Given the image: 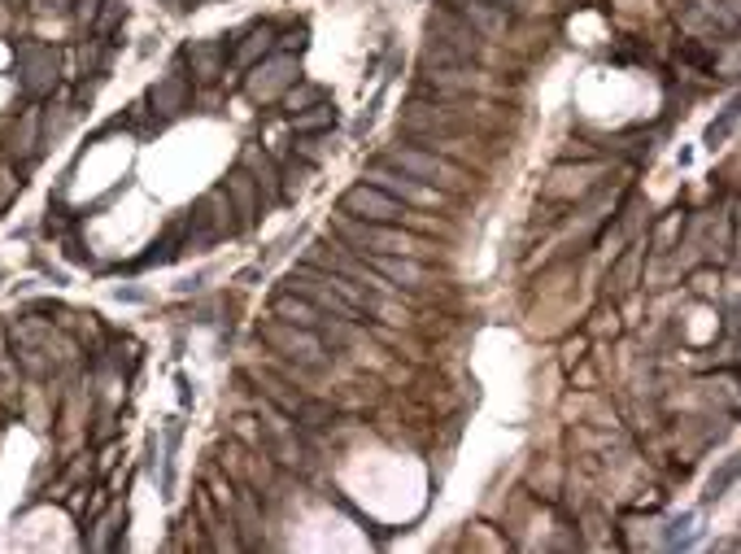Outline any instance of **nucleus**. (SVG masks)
<instances>
[{
	"mask_svg": "<svg viewBox=\"0 0 741 554\" xmlns=\"http://www.w3.org/2000/svg\"><path fill=\"white\" fill-rule=\"evenodd\" d=\"M336 227H340V236L349 240L344 249H362V253H366V249H370V253H411V240H406L402 231L380 227V223H366V218L340 214Z\"/></svg>",
	"mask_w": 741,
	"mask_h": 554,
	"instance_id": "nucleus-3",
	"label": "nucleus"
},
{
	"mask_svg": "<svg viewBox=\"0 0 741 554\" xmlns=\"http://www.w3.org/2000/svg\"><path fill=\"white\" fill-rule=\"evenodd\" d=\"M732 123H737V105H728V110H724V118H719V123H711V127H706V144H711V149H715V144H719V140H728V131H732Z\"/></svg>",
	"mask_w": 741,
	"mask_h": 554,
	"instance_id": "nucleus-20",
	"label": "nucleus"
},
{
	"mask_svg": "<svg viewBox=\"0 0 741 554\" xmlns=\"http://www.w3.org/2000/svg\"><path fill=\"white\" fill-rule=\"evenodd\" d=\"M428 32L437 36V45H445V49H454L459 58H467V62H476L480 53H485V36L463 18V14H450V10H437V14H428Z\"/></svg>",
	"mask_w": 741,
	"mask_h": 554,
	"instance_id": "nucleus-4",
	"label": "nucleus"
},
{
	"mask_svg": "<svg viewBox=\"0 0 741 554\" xmlns=\"http://www.w3.org/2000/svg\"><path fill=\"white\" fill-rule=\"evenodd\" d=\"M279 45H284V49H297V53H301V45H305V32H292V36H284Z\"/></svg>",
	"mask_w": 741,
	"mask_h": 554,
	"instance_id": "nucleus-23",
	"label": "nucleus"
},
{
	"mask_svg": "<svg viewBox=\"0 0 741 554\" xmlns=\"http://www.w3.org/2000/svg\"><path fill=\"white\" fill-rule=\"evenodd\" d=\"M123 23H127V0H101V14L92 18V36L97 40H110Z\"/></svg>",
	"mask_w": 741,
	"mask_h": 554,
	"instance_id": "nucleus-17",
	"label": "nucleus"
},
{
	"mask_svg": "<svg viewBox=\"0 0 741 554\" xmlns=\"http://www.w3.org/2000/svg\"><path fill=\"white\" fill-rule=\"evenodd\" d=\"M292 79H297V62H292L288 53H279V58H271L266 66H258V75L249 79V97L275 101V97H284V92L292 88Z\"/></svg>",
	"mask_w": 741,
	"mask_h": 554,
	"instance_id": "nucleus-8",
	"label": "nucleus"
},
{
	"mask_svg": "<svg viewBox=\"0 0 741 554\" xmlns=\"http://www.w3.org/2000/svg\"><path fill=\"white\" fill-rule=\"evenodd\" d=\"M459 14H463V18H467V23H472L485 40L506 32V10H502V5H493V0H467V5H463Z\"/></svg>",
	"mask_w": 741,
	"mask_h": 554,
	"instance_id": "nucleus-12",
	"label": "nucleus"
},
{
	"mask_svg": "<svg viewBox=\"0 0 741 554\" xmlns=\"http://www.w3.org/2000/svg\"><path fill=\"white\" fill-rule=\"evenodd\" d=\"M244 166L253 171V184H258V188L275 201V197H279V171L271 166V158H266V153H258V149H244Z\"/></svg>",
	"mask_w": 741,
	"mask_h": 554,
	"instance_id": "nucleus-16",
	"label": "nucleus"
},
{
	"mask_svg": "<svg viewBox=\"0 0 741 554\" xmlns=\"http://www.w3.org/2000/svg\"><path fill=\"white\" fill-rule=\"evenodd\" d=\"M5 10H14V14H18V10H27V0H5Z\"/></svg>",
	"mask_w": 741,
	"mask_h": 554,
	"instance_id": "nucleus-24",
	"label": "nucleus"
},
{
	"mask_svg": "<svg viewBox=\"0 0 741 554\" xmlns=\"http://www.w3.org/2000/svg\"><path fill=\"white\" fill-rule=\"evenodd\" d=\"M279 354L297 358V363H310V367H323V345L310 337V328H292V324H275L262 332Z\"/></svg>",
	"mask_w": 741,
	"mask_h": 554,
	"instance_id": "nucleus-7",
	"label": "nucleus"
},
{
	"mask_svg": "<svg viewBox=\"0 0 741 554\" xmlns=\"http://www.w3.org/2000/svg\"><path fill=\"white\" fill-rule=\"evenodd\" d=\"M314 101H323V92L318 88H301V92H284V105H288V114H297V110H305V105H314Z\"/></svg>",
	"mask_w": 741,
	"mask_h": 554,
	"instance_id": "nucleus-21",
	"label": "nucleus"
},
{
	"mask_svg": "<svg viewBox=\"0 0 741 554\" xmlns=\"http://www.w3.org/2000/svg\"><path fill=\"white\" fill-rule=\"evenodd\" d=\"M406 127H411V131H445V127H450V118H445L441 110L415 105V110H411V118H406Z\"/></svg>",
	"mask_w": 741,
	"mask_h": 554,
	"instance_id": "nucleus-19",
	"label": "nucleus"
},
{
	"mask_svg": "<svg viewBox=\"0 0 741 554\" xmlns=\"http://www.w3.org/2000/svg\"><path fill=\"white\" fill-rule=\"evenodd\" d=\"M632 266H637V253H628V257L615 266V285H628V280H632Z\"/></svg>",
	"mask_w": 741,
	"mask_h": 554,
	"instance_id": "nucleus-22",
	"label": "nucleus"
},
{
	"mask_svg": "<svg viewBox=\"0 0 741 554\" xmlns=\"http://www.w3.org/2000/svg\"><path fill=\"white\" fill-rule=\"evenodd\" d=\"M389 166H398V171H406V175H415V179H432V184H459V171L450 166V162H441V158H432V153H419V149H389Z\"/></svg>",
	"mask_w": 741,
	"mask_h": 554,
	"instance_id": "nucleus-6",
	"label": "nucleus"
},
{
	"mask_svg": "<svg viewBox=\"0 0 741 554\" xmlns=\"http://www.w3.org/2000/svg\"><path fill=\"white\" fill-rule=\"evenodd\" d=\"M340 210L353 214V218H366V223H402L406 218V201L380 192L376 184H357L340 197Z\"/></svg>",
	"mask_w": 741,
	"mask_h": 554,
	"instance_id": "nucleus-2",
	"label": "nucleus"
},
{
	"mask_svg": "<svg viewBox=\"0 0 741 554\" xmlns=\"http://www.w3.org/2000/svg\"><path fill=\"white\" fill-rule=\"evenodd\" d=\"M227 53H231V45H223V36L218 40H192V45H184V62L192 66V75L201 84H214L223 75Z\"/></svg>",
	"mask_w": 741,
	"mask_h": 554,
	"instance_id": "nucleus-9",
	"label": "nucleus"
},
{
	"mask_svg": "<svg viewBox=\"0 0 741 554\" xmlns=\"http://www.w3.org/2000/svg\"><path fill=\"white\" fill-rule=\"evenodd\" d=\"M366 179L376 184L380 192L398 197V201H415V205H437V201H441V192H432V188L415 184V175H406V171H389V166H366Z\"/></svg>",
	"mask_w": 741,
	"mask_h": 554,
	"instance_id": "nucleus-5",
	"label": "nucleus"
},
{
	"mask_svg": "<svg viewBox=\"0 0 741 554\" xmlns=\"http://www.w3.org/2000/svg\"><path fill=\"white\" fill-rule=\"evenodd\" d=\"M236 40H244V45L231 53V62H236V66H253V62H258V58L275 45V32H271L266 23H253V27H249V32H240Z\"/></svg>",
	"mask_w": 741,
	"mask_h": 554,
	"instance_id": "nucleus-13",
	"label": "nucleus"
},
{
	"mask_svg": "<svg viewBox=\"0 0 741 554\" xmlns=\"http://www.w3.org/2000/svg\"><path fill=\"white\" fill-rule=\"evenodd\" d=\"M227 192L236 197L244 223H253V218H258V184H253V175H249V171H231V175H227Z\"/></svg>",
	"mask_w": 741,
	"mask_h": 554,
	"instance_id": "nucleus-14",
	"label": "nucleus"
},
{
	"mask_svg": "<svg viewBox=\"0 0 741 554\" xmlns=\"http://www.w3.org/2000/svg\"><path fill=\"white\" fill-rule=\"evenodd\" d=\"M275 319H284L292 328H318L323 311L310 298H301V293H284V298H275Z\"/></svg>",
	"mask_w": 741,
	"mask_h": 554,
	"instance_id": "nucleus-11",
	"label": "nucleus"
},
{
	"mask_svg": "<svg viewBox=\"0 0 741 554\" xmlns=\"http://www.w3.org/2000/svg\"><path fill=\"white\" fill-rule=\"evenodd\" d=\"M493 5H502V10H506V5H519V0H493Z\"/></svg>",
	"mask_w": 741,
	"mask_h": 554,
	"instance_id": "nucleus-25",
	"label": "nucleus"
},
{
	"mask_svg": "<svg viewBox=\"0 0 741 554\" xmlns=\"http://www.w3.org/2000/svg\"><path fill=\"white\" fill-rule=\"evenodd\" d=\"M188 97H192V84H188L184 75H166V79H158V84L149 88V105H153V114H162V118L184 114V110H188Z\"/></svg>",
	"mask_w": 741,
	"mask_h": 554,
	"instance_id": "nucleus-10",
	"label": "nucleus"
},
{
	"mask_svg": "<svg viewBox=\"0 0 741 554\" xmlns=\"http://www.w3.org/2000/svg\"><path fill=\"white\" fill-rule=\"evenodd\" d=\"M376 270H385L389 280H402V285H415L419 280V266L406 262V257H393V253H376Z\"/></svg>",
	"mask_w": 741,
	"mask_h": 554,
	"instance_id": "nucleus-18",
	"label": "nucleus"
},
{
	"mask_svg": "<svg viewBox=\"0 0 741 554\" xmlns=\"http://www.w3.org/2000/svg\"><path fill=\"white\" fill-rule=\"evenodd\" d=\"M327 127H336V110L327 101H314V105H305V110L292 114V131L314 136V131H327Z\"/></svg>",
	"mask_w": 741,
	"mask_h": 554,
	"instance_id": "nucleus-15",
	"label": "nucleus"
},
{
	"mask_svg": "<svg viewBox=\"0 0 741 554\" xmlns=\"http://www.w3.org/2000/svg\"><path fill=\"white\" fill-rule=\"evenodd\" d=\"M14 75H18L23 97L45 101L58 88V49H49L40 40H18L14 45Z\"/></svg>",
	"mask_w": 741,
	"mask_h": 554,
	"instance_id": "nucleus-1",
	"label": "nucleus"
}]
</instances>
